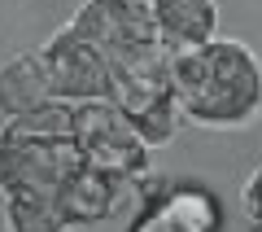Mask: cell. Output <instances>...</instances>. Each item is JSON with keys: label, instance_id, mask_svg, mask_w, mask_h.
<instances>
[{"label": "cell", "instance_id": "277c9868", "mask_svg": "<svg viewBox=\"0 0 262 232\" xmlns=\"http://www.w3.org/2000/svg\"><path fill=\"white\" fill-rule=\"evenodd\" d=\"M110 92L127 119H140L153 105L170 101V53L162 48L158 35L127 44L122 53L110 57Z\"/></svg>", "mask_w": 262, "mask_h": 232}, {"label": "cell", "instance_id": "3957f363", "mask_svg": "<svg viewBox=\"0 0 262 232\" xmlns=\"http://www.w3.org/2000/svg\"><path fill=\"white\" fill-rule=\"evenodd\" d=\"M75 145L83 153V167L110 180H131L144 167V140L110 101H83L75 110Z\"/></svg>", "mask_w": 262, "mask_h": 232}, {"label": "cell", "instance_id": "8fae6325", "mask_svg": "<svg viewBox=\"0 0 262 232\" xmlns=\"http://www.w3.org/2000/svg\"><path fill=\"white\" fill-rule=\"evenodd\" d=\"M9 202V228L13 232H61L66 215L57 197L44 193H27V197H5Z\"/></svg>", "mask_w": 262, "mask_h": 232}, {"label": "cell", "instance_id": "5bb4252c", "mask_svg": "<svg viewBox=\"0 0 262 232\" xmlns=\"http://www.w3.org/2000/svg\"><path fill=\"white\" fill-rule=\"evenodd\" d=\"M258 232H262V223H258Z\"/></svg>", "mask_w": 262, "mask_h": 232}, {"label": "cell", "instance_id": "52a82bcc", "mask_svg": "<svg viewBox=\"0 0 262 232\" xmlns=\"http://www.w3.org/2000/svg\"><path fill=\"white\" fill-rule=\"evenodd\" d=\"M149 210L140 215L136 232H214L219 228V202L196 184H179V188H162V184H144Z\"/></svg>", "mask_w": 262, "mask_h": 232}, {"label": "cell", "instance_id": "7c38bea8", "mask_svg": "<svg viewBox=\"0 0 262 232\" xmlns=\"http://www.w3.org/2000/svg\"><path fill=\"white\" fill-rule=\"evenodd\" d=\"M127 123L136 127V136L144 140V149H149V145H166V140L175 136V127H179V105H175V96H170V101L153 105L149 114H140V119H127Z\"/></svg>", "mask_w": 262, "mask_h": 232}, {"label": "cell", "instance_id": "30bf717a", "mask_svg": "<svg viewBox=\"0 0 262 232\" xmlns=\"http://www.w3.org/2000/svg\"><path fill=\"white\" fill-rule=\"evenodd\" d=\"M114 193H118V180L83 167L61 193H57V202H61L66 223H96V219H105V215L114 210V202H118Z\"/></svg>", "mask_w": 262, "mask_h": 232}, {"label": "cell", "instance_id": "4fadbf2b", "mask_svg": "<svg viewBox=\"0 0 262 232\" xmlns=\"http://www.w3.org/2000/svg\"><path fill=\"white\" fill-rule=\"evenodd\" d=\"M245 210H249L253 219L262 223V171L249 180V188H245Z\"/></svg>", "mask_w": 262, "mask_h": 232}, {"label": "cell", "instance_id": "6da1fadb", "mask_svg": "<svg viewBox=\"0 0 262 232\" xmlns=\"http://www.w3.org/2000/svg\"><path fill=\"white\" fill-rule=\"evenodd\" d=\"M170 96L179 114L206 127H236L262 105V70L249 48L210 40L192 53L170 57Z\"/></svg>", "mask_w": 262, "mask_h": 232}, {"label": "cell", "instance_id": "7a4b0ae2", "mask_svg": "<svg viewBox=\"0 0 262 232\" xmlns=\"http://www.w3.org/2000/svg\"><path fill=\"white\" fill-rule=\"evenodd\" d=\"M83 171L75 136H22L5 127L0 131V188L5 197L44 193L57 197L70 180Z\"/></svg>", "mask_w": 262, "mask_h": 232}, {"label": "cell", "instance_id": "ba28073f", "mask_svg": "<svg viewBox=\"0 0 262 232\" xmlns=\"http://www.w3.org/2000/svg\"><path fill=\"white\" fill-rule=\"evenodd\" d=\"M144 9H149L153 35L162 40V48H166L170 57L210 44V35H214V27H219L214 0H149Z\"/></svg>", "mask_w": 262, "mask_h": 232}, {"label": "cell", "instance_id": "5b68a950", "mask_svg": "<svg viewBox=\"0 0 262 232\" xmlns=\"http://www.w3.org/2000/svg\"><path fill=\"white\" fill-rule=\"evenodd\" d=\"M44 70L53 96H70V101H101L110 92V62L96 53L92 44L66 27L61 35H53V44L44 48Z\"/></svg>", "mask_w": 262, "mask_h": 232}, {"label": "cell", "instance_id": "9c48e42d", "mask_svg": "<svg viewBox=\"0 0 262 232\" xmlns=\"http://www.w3.org/2000/svg\"><path fill=\"white\" fill-rule=\"evenodd\" d=\"M48 101H53V88H48L44 57H13L0 70V114L9 123L27 119V114H39Z\"/></svg>", "mask_w": 262, "mask_h": 232}, {"label": "cell", "instance_id": "8992f818", "mask_svg": "<svg viewBox=\"0 0 262 232\" xmlns=\"http://www.w3.org/2000/svg\"><path fill=\"white\" fill-rule=\"evenodd\" d=\"M70 31L110 62V57L122 53L127 44L149 40L153 22H149V9H144V5H131V0H88L83 9L75 13Z\"/></svg>", "mask_w": 262, "mask_h": 232}]
</instances>
